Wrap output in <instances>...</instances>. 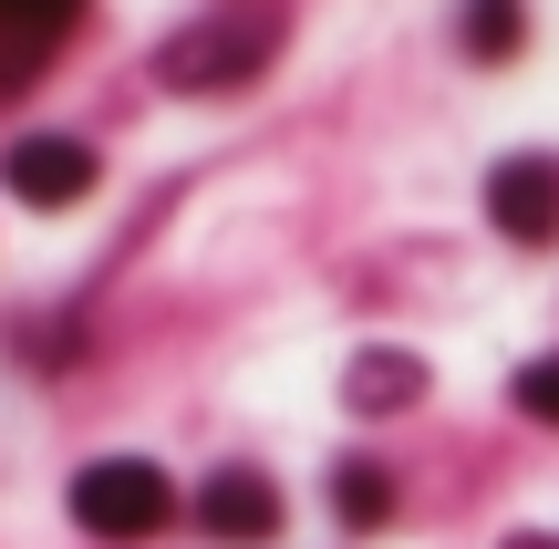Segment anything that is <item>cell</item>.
<instances>
[{"mask_svg": "<svg viewBox=\"0 0 559 549\" xmlns=\"http://www.w3.org/2000/svg\"><path fill=\"white\" fill-rule=\"evenodd\" d=\"M73 518L94 539H156L166 518H177V477H166L156 456H94V467L73 477Z\"/></svg>", "mask_w": 559, "mask_h": 549, "instance_id": "1", "label": "cell"}, {"mask_svg": "<svg viewBox=\"0 0 559 549\" xmlns=\"http://www.w3.org/2000/svg\"><path fill=\"white\" fill-rule=\"evenodd\" d=\"M280 52V11H228V21H207V32H177L156 52V73L177 83V94H218V83H239V73H260V62Z\"/></svg>", "mask_w": 559, "mask_h": 549, "instance_id": "2", "label": "cell"}, {"mask_svg": "<svg viewBox=\"0 0 559 549\" xmlns=\"http://www.w3.org/2000/svg\"><path fill=\"white\" fill-rule=\"evenodd\" d=\"M0 177H11V198L21 207H73V198H94V145H73V135H21L11 156H0Z\"/></svg>", "mask_w": 559, "mask_h": 549, "instance_id": "3", "label": "cell"}, {"mask_svg": "<svg viewBox=\"0 0 559 549\" xmlns=\"http://www.w3.org/2000/svg\"><path fill=\"white\" fill-rule=\"evenodd\" d=\"M487 218H498L519 249L559 239V156H508L498 177H487Z\"/></svg>", "mask_w": 559, "mask_h": 549, "instance_id": "4", "label": "cell"}, {"mask_svg": "<svg viewBox=\"0 0 559 549\" xmlns=\"http://www.w3.org/2000/svg\"><path fill=\"white\" fill-rule=\"evenodd\" d=\"M198 518H207V539H270L280 529V488L260 467H218L198 488Z\"/></svg>", "mask_w": 559, "mask_h": 549, "instance_id": "5", "label": "cell"}, {"mask_svg": "<svg viewBox=\"0 0 559 549\" xmlns=\"http://www.w3.org/2000/svg\"><path fill=\"white\" fill-rule=\"evenodd\" d=\"M73 32V0H0V73H32Z\"/></svg>", "mask_w": 559, "mask_h": 549, "instance_id": "6", "label": "cell"}, {"mask_svg": "<svg viewBox=\"0 0 559 549\" xmlns=\"http://www.w3.org/2000/svg\"><path fill=\"white\" fill-rule=\"evenodd\" d=\"M415 394H425V363H415V353H362V363H353V405L362 415L415 405Z\"/></svg>", "mask_w": 559, "mask_h": 549, "instance_id": "7", "label": "cell"}, {"mask_svg": "<svg viewBox=\"0 0 559 549\" xmlns=\"http://www.w3.org/2000/svg\"><path fill=\"white\" fill-rule=\"evenodd\" d=\"M332 498H342L353 529H383V518H394V477H383L373 456H342V467H332Z\"/></svg>", "mask_w": 559, "mask_h": 549, "instance_id": "8", "label": "cell"}, {"mask_svg": "<svg viewBox=\"0 0 559 549\" xmlns=\"http://www.w3.org/2000/svg\"><path fill=\"white\" fill-rule=\"evenodd\" d=\"M519 32H528L519 0H466V52H477V62H508V52H519Z\"/></svg>", "mask_w": 559, "mask_h": 549, "instance_id": "9", "label": "cell"}, {"mask_svg": "<svg viewBox=\"0 0 559 549\" xmlns=\"http://www.w3.org/2000/svg\"><path fill=\"white\" fill-rule=\"evenodd\" d=\"M519 415H539V426H559V353H539V363H519Z\"/></svg>", "mask_w": 559, "mask_h": 549, "instance_id": "10", "label": "cell"}, {"mask_svg": "<svg viewBox=\"0 0 559 549\" xmlns=\"http://www.w3.org/2000/svg\"><path fill=\"white\" fill-rule=\"evenodd\" d=\"M508 549H559V539H539V529H528V539H508Z\"/></svg>", "mask_w": 559, "mask_h": 549, "instance_id": "11", "label": "cell"}]
</instances>
